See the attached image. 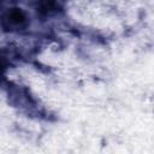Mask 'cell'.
I'll return each instance as SVG.
<instances>
[{
	"label": "cell",
	"instance_id": "1",
	"mask_svg": "<svg viewBox=\"0 0 154 154\" xmlns=\"http://www.w3.org/2000/svg\"><path fill=\"white\" fill-rule=\"evenodd\" d=\"M28 17L25 12L20 8H10L2 17V26L6 30H18L26 25Z\"/></svg>",
	"mask_w": 154,
	"mask_h": 154
},
{
	"label": "cell",
	"instance_id": "2",
	"mask_svg": "<svg viewBox=\"0 0 154 154\" xmlns=\"http://www.w3.org/2000/svg\"><path fill=\"white\" fill-rule=\"evenodd\" d=\"M57 8L55 0H36V11L41 16H48Z\"/></svg>",
	"mask_w": 154,
	"mask_h": 154
}]
</instances>
